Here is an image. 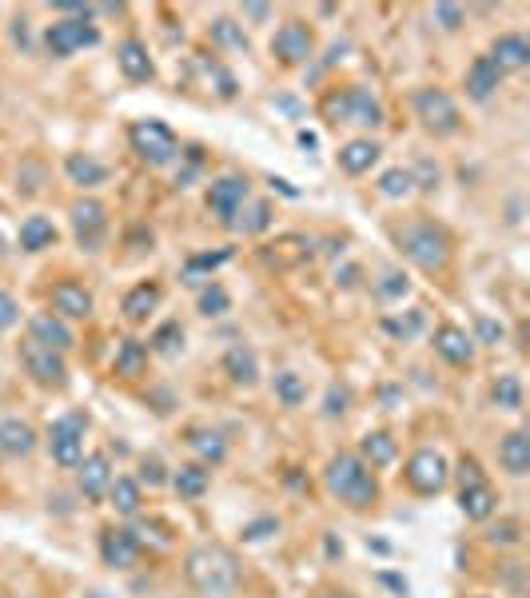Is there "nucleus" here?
<instances>
[{
  "mask_svg": "<svg viewBox=\"0 0 530 598\" xmlns=\"http://www.w3.org/2000/svg\"><path fill=\"white\" fill-rule=\"evenodd\" d=\"M184 579L200 598H228L240 591V559L224 543H200L184 559Z\"/></svg>",
  "mask_w": 530,
  "mask_h": 598,
  "instance_id": "1",
  "label": "nucleus"
},
{
  "mask_svg": "<svg viewBox=\"0 0 530 598\" xmlns=\"http://www.w3.org/2000/svg\"><path fill=\"white\" fill-rule=\"evenodd\" d=\"M323 487L331 499H339L347 511H371L379 503V475L355 455V451H335L323 467Z\"/></svg>",
  "mask_w": 530,
  "mask_h": 598,
  "instance_id": "2",
  "label": "nucleus"
},
{
  "mask_svg": "<svg viewBox=\"0 0 530 598\" xmlns=\"http://www.w3.org/2000/svg\"><path fill=\"white\" fill-rule=\"evenodd\" d=\"M395 244L427 276H439L451 264V236L435 220H407V224H399L395 228Z\"/></svg>",
  "mask_w": 530,
  "mask_h": 598,
  "instance_id": "3",
  "label": "nucleus"
},
{
  "mask_svg": "<svg viewBox=\"0 0 530 598\" xmlns=\"http://www.w3.org/2000/svg\"><path fill=\"white\" fill-rule=\"evenodd\" d=\"M323 116L331 124H351V128H383L387 112L379 104V96L363 84H347L323 96Z\"/></svg>",
  "mask_w": 530,
  "mask_h": 598,
  "instance_id": "4",
  "label": "nucleus"
},
{
  "mask_svg": "<svg viewBox=\"0 0 530 598\" xmlns=\"http://www.w3.org/2000/svg\"><path fill=\"white\" fill-rule=\"evenodd\" d=\"M128 144H132V152H136L148 168H168V164H176V160L184 156L176 132H172L164 120H136V124L128 128Z\"/></svg>",
  "mask_w": 530,
  "mask_h": 598,
  "instance_id": "5",
  "label": "nucleus"
},
{
  "mask_svg": "<svg viewBox=\"0 0 530 598\" xmlns=\"http://www.w3.org/2000/svg\"><path fill=\"white\" fill-rule=\"evenodd\" d=\"M16 355H20L24 375H28L36 387H44V391H64V387H68V363H64L60 351H52V347H44V343H36V339L24 335V339L16 343Z\"/></svg>",
  "mask_w": 530,
  "mask_h": 598,
  "instance_id": "6",
  "label": "nucleus"
},
{
  "mask_svg": "<svg viewBox=\"0 0 530 598\" xmlns=\"http://www.w3.org/2000/svg\"><path fill=\"white\" fill-rule=\"evenodd\" d=\"M84 431H88V411H72V415H60L48 423L44 447H48L56 467L76 471V463L84 459Z\"/></svg>",
  "mask_w": 530,
  "mask_h": 598,
  "instance_id": "7",
  "label": "nucleus"
},
{
  "mask_svg": "<svg viewBox=\"0 0 530 598\" xmlns=\"http://www.w3.org/2000/svg\"><path fill=\"white\" fill-rule=\"evenodd\" d=\"M411 108H415V120H419L431 136H455L459 124H463L455 96H451L447 88H435V84H431V88H419V92L411 96Z\"/></svg>",
  "mask_w": 530,
  "mask_h": 598,
  "instance_id": "8",
  "label": "nucleus"
},
{
  "mask_svg": "<svg viewBox=\"0 0 530 598\" xmlns=\"http://www.w3.org/2000/svg\"><path fill=\"white\" fill-rule=\"evenodd\" d=\"M403 483H407L415 495L431 499V495L447 491V483H451V463L443 459V451H435V447H419V451L403 463Z\"/></svg>",
  "mask_w": 530,
  "mask_h": 598,
  "instance_id": "9",
  "label": "nucleus"
},
{
  "mask_svg": "<svg viewBox=\"0 0 530 598\" xmlns=\"http://www.w3.org/2000/svg\"><path fill=\"white\" fill-rule=\"evenodd\" d=\"M248 200H252L248 176L228 172V176H216V180L208 184V208H212V216H216L224 228H236V220H240V212H244Z\"/></svg>",
  "mask_w": 530,
  "mask_h": 598,
  "instance_id": "10",
  "label": "nucleus"
},
{
  "mask_svg": "<svg viewBox=\"0 0 530 598\" xmlns=\"http://www.w3.org/2000/svg\"><path fill=\"white\" fill-rule=\"evenodd\" d=\"M92 44H100V28L92 20H84V16H64V20H52L44 28V48L52 56H60V60L80 52V48H92Z\"/></svg>",
  "mask_w": 530,
  "mask_h": 598,
  "instance_id": "11",
  "label": "nucleus"
},
{
  "mask_svg": "<svg viewBox=\"0 0 530 598\" xmlns=\"http://www.w3.org/2000/svg\"><path fill=\"white\" fill-rule=\"evenodd\" d=\"M68 216H72L76 244H80L84 252H100L104 240H108V208H104L100 200L84 196V200H76V204L68 208Z\"/></svg>",
  "mask_w": 530,
  "mask_h": 598,
  "instance_id": "12",
  "label": "nucleus"
},
{
  "mask_svg": "<svg viewBox=\"0 0 530 598\" xmlns=\"http://www.w3.org/2000/svg\"><path fill=\"white\" fill-rule=\"evenodd\" d=\"M271 56H275L279 64H287V68L307 64V60L315 56V36H311V28H307L303 20L279 24L275 36H271Z\"/></svg>",
  "mask_w": 530,
  "mask_h": 598,
  "instance_id": "13",
  "label": "nucleus"
},
{
  "mask_svg": "<svg viewBox=\"0 0 530 598\" xmlns=\"http://www.w3.org/2000/svg\"><path fill=\"white\" fill-rule=\"evenodd\" d=\"M144 543L136 539L132 527H104L100 531V563L112 571H132L140 563Z\"/></svg>",
  "mask_w": 530,
  "mask_h": 598,
  "instance_id": "14",
  "label": "nucleus"
},
{
  "mask_svg": "<svg viewBox=\"0 0 530 598\" xmlns=\"http://www.w3.org/2000/svg\"><path fill=\"white\" fill-rule=\"evenodd\" d=\"M431 347H435V355H439L443 363H451V367H471V363H475V339H471L467 327H455V323L435 327Z\"/></svg>",
  "mask_w": 530,
  "mask_h": 598,
  "instance_id": "15",
  "label": "nucleus"
},
{
  "mask_svg": "<svg viewBox=\"0 0 530 598\" xmlns=\"http://www.w3.org/2000/svg\"><path fill=\"white\" fill-rule=\"evenodd\" d=\"M112 459L104 455V451H92V455H84L80 463H76V487H80V495L88 499V503H100L104 495H108V487H112Z\"/></svg>",
  "mask_w": 530,
  "mask_h": 598,
  "instance_id": "16",
  "label": "nucleus"
},
{
  "mask_svg": "<svg viewBox=\"0 0 530 598\" xmlns=\"http://www.w3.org/2000/svg\"><path fill=\"white\" fill-rule=\"evenodd\" d=\"M52 315H60L64 323H72V319H92V311H96V299L92 292L84 288V284H76V280H60V284H52Z\"/></svg>",
  "mask_w": 530,
  "mask_h": 598,
  "instance_id": "17",
  "label": "nucleus"
},
{
  "mask_svg": "<svg viewBox=\"0 0 530 598\" xmlns=\"http://www.w3.org/2000/svg\"><path fill=\"white\" fill-rule=\"evenodd\" d=\"M40 447V435L20 415H0V455L4 459H28Z\"/></svg>",
  "mask_w": 530,
  "mask_h": 598,
  "instance_id": "18",
  "label": "nucleus"
},
{
  "mask_svg": "<svg viewBox=\"0 0 530 598\" xmlns=\"http://www.w3.org/2000/svg\"><path fill=\"white\" fill-rule=\"evenodd\" d=\"M28 339H36V343H44V347H52V351H60V355H68V351L76 347L72 327H68L60 315H52V311H36V315L28 319Z\"/></svg>",
  "mask_w": 530,
  "mask_h": 598,
  "instance_id": "19",
  "label": "nucleus"
},
{
  "mask_svg": "<svg viewBox=\"0 0 530 598\" xmlns=\"http://www.w3.org/2000/svg\"><path fill=\"white\" fill-rule=\"evenodd\" d=\"M116 64H120V72H124L132 84H148V80H156V60L148 56V44L136 40V36H128V40L116 44Z\"/></svg>",
  "mask_w": 530,
  "mask_h": 598,
  "instance_id": "20",
  "label": "nucleus"
},
{
  "mask_svg": "<svg viewBox=\"0 0 530 598\" xmlns=\"http://www.w3.org/2000/svg\"><path fill=\"white\" fill-rule=\"evenodd\" d=\"M487 60H491L503 76H507V72H519V68H527L530 64V40L523 36V32H503V36L491 40Z\"/></svg>",
  "mask_w": 530,
  "mask_h": 598,
  "instance_id": "21",
  "label": "nucleus"
},
{
  "mask_svg": "<svg viewBox=\"0 0 530 598\" xmlns=\"http://www.w3.org/2000/svg\"><path fill=\"white\" fill-rule=\"evenodd\" d=\"M463 88H467V96H471L475 104H487V100L503 88V72H499L487 56H475L471 68H467V76H463Z\"/></svg>",
  "mask_w": 530,
  "mask_h": 598,
  "instance_id": "22",
  "label": "nucleus"
},
{
  "mask_svg": "<svg viewBox=\"0 0 530 598\" xmlns=\"http://www.w3.org/2000/svg\"><path fill=\"white\" fill-rule=\"evenodd\" d=\"M379 156H383V148H379L371 136L347 140V144L335 152V160H339V168H343L347 176H363V172H371V168L379 164Z\"/></svg>",
  "mask_w": 530,
  "mask_h": 598,
  "instance_id": "23",
  "label": "nucleus"
},
{
  "mask_svg": "<svg viewBox=\"0 0 530 598\" xmlns=\"http://www.w3.org/2000/svg\"><path fill=\"white\" fill-rule=\"evenodd\" d=\"M224 375H228L236 387H252V383L260 379V355H256V347L232 343V347L224 351Z\"/></svg>",
  "mask_w": 530,
  "mask_h": 598,
  "instance_id": "24",
  "label": "nucleus"
},
{
  "mask_svg": "<svg viewBox=\"0 0 530 598\" xmlns=\"http://www.w3.org/2000/svg\"><path fill=\"white\" fill-rule=\"evenodd\" d=\"M499 467H503L511 479L530 475V435L527 431H507V435L499 439Z\"/></svg>",
  "mask_w": 530,
  "mask_h": 598,
  "instance_id": "25",
  "label": "nucleus"
},
{
  "mask_svg": "<svg viewBox=\"0 0 530 598\" xmlns=\"http://www.w3.org/2000/svg\"><path fill=\"white\" fill-rule=\"evenodd\" d=\"M188 447L196 451L200 467H208V471L228 459V439H224V431H216V427H192V431H188Z\"/></svg>",
  "mask_w": 530,
  "mask_h": 598,
  "instance_id": "26",
  "label": "nucleus"
},
{
  "mask_svg": "<svg viewBox=\"0 0 530 598\" xmlns=\"http://www.w3.org/2000/svg\"><path fill=\"white\" fill-rule=\"evenodd\" d=\"M371 471H383V467H391L395 459H399V443H395V435L391 431H367L363 439H359V451H355Z\"/></svg>",
  "mask_w": 530,
  "mask_h": 598,
  "instance_id": "27",
  "label": "nucleus"
},
{
  "mask_svg": "<svg viewBox=\"0 0 530 598\" xmlns=\"http://www.w3.org/2000/svg\"><path fill=\"white\" fill-rule=\"evenodd\" d=\"M459 511L471 519V523H491L495 511H499V495L491 483H479V487H459Z\"/></svg>",
  "mask_w": 530,
  "mask_h": 598,
  "instance_id": "28",
  "label": "nucleus"
},
{
  "mask_svg": "<svg viewBox=\"0 0 530 598\" xmlns=\"http://www.w3.org/2000/svg\"><path fill=\"white\" fill-rule=\"evenodd\" d=\"M164 303V288L156 284V280H148V284H136L124 303H120V311H124V319L128 323H148L152 319V311Z\"/></svg>",
  "mask_w": 530,
  "mask_h": 598,
  "instance_id": "29",
  "label": "nucleus"
},
{
  "mask_svg": "<svg viewBox=\"0 0 530 598\" xmlns=\"http://www.w3.org/2000/svg\"><path fill=\"white\" fill-rule=\"evenodd\" d=\"M64 176L76 184V188H100L108 180V164H100L96 156L88 152H68L64 156Z\"/></svg>",
  "mask_w": 530,
  "mask_h": 598,
  "instance_id": "30",
  "label": "nucleus"
},
{
  "mask_svg": "<svg viewBox=\"0 0 530 598\" xmlns=\"http://www.w3.org/2000/svg\"><path fill=\"white\" fill-rule=\"evenodd\" d=\"M148 343L144 339H136V335H128V339H120V347H116V359H112V371L120 375V379H140L144 371H148Z\"/></svg>",
  "mask_w": 530,
  "mask_h": 598,
  "instance_id": "31",
  "label": "nucleus"
},
{
  "mask_svg": "<svg viewBox=\"0 0 530 598\" xmlns=\"http://www.w3.org/2000/svg\"><path fill=\"white\" fill-rule=\"evenodd\" d=\"M168 483H172V491H176L180 499H188V503H192V499H204V495L212 491V471H208V467H200V463H184V467H176V471H172V479H168Z\"/></svg>",
  "mask_w": 530,
  "mask_h": 598,
  "instance_id": "32",
  "label": "nucleus"
},
{
  "mask_svg": "<svg viewBox=\"0 0 530 598\" xmlns=\"http://www.w3.org/2000/svg\"><path fill=\"white\" fill-rule=\"evenodd\" d=\"M271 395H275L279 407L295 411V407L307 403V379H303L299 371H291V367H279V371L271 375Z\"/></svg>",
  "mask_w": 530,
  "mask_h": 598,
  "instance_id": "33",
  "label": "nucleus"
},
{
  "mask_svg": "<svg viewBox=\"0 0 530 598\" xmlns=\"http://www.w3.org/2000/svg\"><path fill=\"white\" fill-rule=\"evenodd\" d=\"M108 503H112V511H116V515L136 519V515H140V507H144V487H140L132 475H116V479H112V487H108Z\"/></svg>",
  "mask_w": 530,
  "mask_h": 598,
  "instance_id": "34",
  "label": "nucleus"
},
{
  "mask_svg": "<svg viewBox=\"0 0 530 598\" xmlns=\"http://www.w3.org/2000/svg\"><path fill=\"white\" fill-rule=\"evenodd\" d=\"M56 240H60V232H56V224H52L48 216H28V220L20 224V252H28V256L48 252Z\"/></svg>",
  "mask_w": 530,
  "mask_h": 598,
  "instance_id": "35",
  "label": "nucleus"
},
{
  "mask_svg": "<svg viewBox=\"0 0 530 598\" xmlns=\"http://www.w3.org/2000/svg\"><path fill=\"white\" fill-rule=\"evenodd\" d=\"M208 36H212V44H216V48H232V52H248V48H252V40H248L244 24H236L232 16H216V20H212V28H208Z\"/></svg>",
  "mask_w": 530,
  "mask_h": 598,
  "instance_id": "36",
  "label": "nucleus"
},
{
  "mask_svg": "<svg viewBox=\"0 0 530 598\" xmlns=\"http://www.w3.org/2000/svg\"><path fill=\"white\" fill-rule=\"evenodd\" d=\"M148 351L152 355H180L184 351V323L180 319H164L156 331H152V339H148Z\"/></svg>",
  "mask_w": 530,
  "mask_h": 598,
  "instance_id": "37",
  "label": "nucleus"
},
{
  "mask_svg": "<svg viewBox=\"0 0 530 598\" xmlns=\"http://www.w3.org/2000/svg\"><path fill=\"white\" fill-rule=\"evenodd\" d=\"M228 260H232V248L188 256V264H184V280H188V284H204V276H212V272H216V268H224Z\"/></svg>",
  "mask_w": 530,
  "mask_h": 598,
  "instance_id": "38",
  "label": "nucleus"
},
{
  "mask_svg": "<svg viewBox=\"0 0 530 598\" xmlns=\"http://www.w3.org/2000/svg\"><path fill=\"white\" fill-rule=\"evenodd\" d=\"M523 379L519 375H499L495 383H491V403L499 407V411H523Z\"/></svg>",
  "mask_w": 530,
  "mask_h": 598,
  "instance_id": "39",
  "label": "nucleus"
},
{
  "mask_svg": "<svg viewBox=\"0 0 530 598\" xmlns=\"http://www.w3.org/2000/svg\"><path fill=\"white\" fill-rule=\"evenodd\" d=\"M379 196H387V200H403V196H411L415 192V180H411V168H387L383 176H379Z\"/></svg>",
  "mask_w": 530,
  "mask_h": 598,
  "instance_id": "40",
  "label": "nucleus"
},
{
  "mask_svg": "<svg viewBox=\"0 0 530 598\" xmlns=\"http://www.w3.org/2000/svg\"><path fill=\"white\" fill-rule=\"evenodd\" d=\"M244 220H236V228L240 232H248V236H264L267 228H271V204L267 200H252V204H244V212H240Z\"/></svg>",
  "mask_w": 530,
  "mask_h": 598,
  "instance_id": "41",
  "label": "nucleus"
},
{
  "mask_svg": "<svg viewBox=\"0 0 530 598\" xmlns=\"http://www.w3.org/2000/svg\"><path fill=\"white\" fill-rule=\"evenodd\" d=\"M196 307H200V315H204V319H220V315H228V311H232V296L224 292V284H204Z\"/></svg>",
  "mask_w": 530,
  "mask_h": 598,
  "instance_id": "42",
  "label": "nucleus"
},
{
  "mask_svg": "<svg viewBox=\"0 0 530 598\" xmlns=\"http://www.w3.org/2000/svg\"><path fill=\"white\" fill-rule=\"evenodd\" d=\"M351 411V387L347 383H331L323 395V419H343Z\"/></svg>",
  "mask_w": 530,
  "mask_h": 598,
  "instance_id": "43",
  "label": "nucleus"
},
{
  "mask_svg": "<svg viewBox=\"0 0 530 598\" xmlns=\"http://www.w3.org/2000/svg\"><path fill=\"white\" fill-rule=\"evenodd\" d=\"M168 479H172V475H168V467L160 463V455H144V459H140V479H136L140 487H164Z\"/></svg>",
  "mask_w": 530,
  "mask_h": 598,
  "instance_id": "44",
  "label": "nucleus"
},
{
  "mask_svg": "<svg viewBox=\"0 0 530 598\" xmlns=\"http://www.w3.org/2000/svg\"><path fill=\"white\" fill-rule=\"evenodd\" d=\"M431 20H435L443 32H455V28L467 24V8H459V4H435V8H431Z\"/></svg>",
  "mask_w": 530,
  "mask_h": 598,
  "instance_id": "45",
  "label": "nucleus"
},
{
  "mask_svg": "<svg viewBox=\"0 0 530 598\" xmlns=\"http://www.w3.org/2000/svg\"><path fill=\"white\" fill-rule=\"evenodd\" d=\"M503 335H507V331H503V323H495L491 315H479V319H475V335H471V339H475V347H479V343H483V347H499V343H503Z\"/></svg>",
  "mask_w": 530,
  "mask_h": 598,
  "instance_id": "46",
  "label": "nucleus"
},
{
  "mask_svg": "<svg viewBox=\"0 0 530 598\" xmlns=\"http://www.w3.org/2000/svg\"><path fill=\"white\" fill-rule=\"evenodd\" d=\"M487 543H491V547H515V543H523V527H519L515 519L495 523V527L487 531Z\"/></svg>",
  "mask_w": 530,
  "mask_h": 598,
  "instance_id": "47",
  "label": "nucleus"
},
{
  "mask_svg": "<svg viewBox=\"0 0 530 598\" xmlns=\"http://www.w3.org/2000/svg\"><path fill=\"white\" fill-rule=\"evenodd\" d=\"M451 475L459 479V487H479V483H487V475H483V467H479V459H475V455H463V459H459V467H455Z\"/></svg>",
  "mask_w": 530,
  "mask_h": 598,
  "instance_id": "48",
  "label": "nucleus"
},
{
  "mask_svg": "<svg viewBox=\"0 0 530 598\" xmlns=\"http://www.w3.org/2000/svg\"><path fill=\"white\" fill-rule=\"evenodd\" d=\"M423 323H427V315H423L419 307H415V311H411L407 319H383V327H387L391 335H399V339H411V335H415V331H419Z\"/></svg>",
  "mask_w": 530,
  "mask_h": 598,
  "instance_id": "49",
  "label": "nucleus"
},
{
  "mask_svg": "<svg viewBox=\"0 0 530 598\" xmlns=\"http://www.w3.org/2000/svg\"><path fill=\"white\" fill-rule=\"evenodd\" d=\"M375 292L383 299H403L411 292V284H407V276L403 272H383V280L375 284Z\"/></svg>",
  "mask_w": 530,
  "mask_h": 598,
  "instance_id": "50",
  "label": "nucleus"
},
{
  "mask_svg": "<svg viewBox=\"0 0 530 598\" xmlns=\"http://www.w3.org/2000/svg\"><path fill=\"white\" fill-rule=\"evenodd\" d=\"M271 535H279V519L275 515H264V519H256V523L244 527V543H264Z\"/></svg>",
  "mask_w": 530,
  "mask_h": 598,
  "instance_id": "51",
  "label": "nucleus"
},
{
  "mask_svg": "<svg viewBox=\"0 0 530 598\" xmlns=\"http://www.w3.org/2000/svg\"><path fill=\"white\" fill-rule=\"evenodd\" d=\"M411 180H415V188H423V192L439 188V164H431V160H419V168H411Z\"/></svg>",
  "mask_w": 530,
  "mask_h": 598,
  "instance_id": "52",
  "label": "nucleus"
},
{
  "mask_svg": "<svg viewBox=\"0 0 530 598\" xmlns=\"http://www.w3.org/2000/svg\"><path fill=\"white\" fill-rule=\"evenodd\" d=\"M16 323H20V303L0 288V331H12Z\"/></svg>",
  "mask_w": 530,
  "mask_h": 598,
  "instance_id": "53",
  "label": "nucleus"
},
{
  "mask_svg": "<svg viewBox=\"0 0 530 598\" xmlns=\"http://www.w3.org/2000/svg\"><path fill=\"white\" fill-rule=\"evenodd\" d=\"M379 583H383V587H391V591H395V595H399V598H407V595H411V587H407V579H399V575H391V571H383V575H379Z\"/></svg>",
  "mask_w": 530,
  "mask_h": 598,
  "instance_id": "54",
  "label": "nucleus"
},
{
  "mask_svg": "<svg viewBox=\"0 0 530 598\" xmlns=\"http://www.w3.org/2000/svg\"><path fill=\"white\" fill-rule=\"evenodd\" d=\"M271 188H279L287 200H299V188H291V184H287V180H279V176H271Z\"/></svg>",
  "mask_w": 530,
  "mask_h": 598,
  "instance_id": "55",
  "label": "nucleus"
},
{
  "mask_svg": "<svg viewBox=\"0 0 530 598\" xmlns=\"http://www.w3.org/2000/svg\"><path fill=\"white\" fill-rule=\"evenodd\" d=\"M295 140H299V148H319V136H315V132H307V128H299V136H295Z\"/></svg>",
  "mask_w": 530,
  "mask_h": 598,
  "instance_id": "56",
  "label": "nucleus"
},
{
  "mask_svg": "<svg viewBox=\"0 0 530 598\" xmlns=\"http://www.w3.org/2000/svg\"><path fill=\"white\" fill-rule=\"evenodd\" d=\"M323 547H327V559H339V555H343V543H335V535H323Z\"/></svg>",
  "mask_w": 530,
  "mask_h": 598,
  "instance_id": "57",
  "label": "nucleus"
},
{
  "mask_svg": "<svg viewBox=\"0 0 530 598\" xmlns=\"http://www.w3.org/2000/svg\"><path fill=\"white\" fill-rule=\"evenodd\" d=\"M244 16H252V20H267V16H271V8H267V4H248V8H244Z\"/></svg>",
  "mask_w": 530,
  "mask_h": 598,
  "instance_id": "58",
  "label": "nucleus"
},
{
  "mask_svg": "<svg viewBox=\"0 0 530 598\" xmlns=\"http://www.w3.org/2000/svg\"><path fill=\"white\" fill-rule=\"evenodd\" d=\"M367 551H375V555H391V543H379V539H367Z\"/></svg>",
  "mask_w": 530,
  "mask_h": 598,
  "instance_id": "59",
  "label": "nucleus"
},
{
  "mask_svg": "<svg viewBox=\"0 0 530 598\" xmlns=\"http://www.w3.org/2000/svg\"><path fill=\"white\" fill-rule=\"evenodd\" d=\"M319 598H351L347 591H327V595H319Z\"/></svg>",
  "mask_w": 530,
  "mask_h": 598,
  "instance_id": "60",
  "label": "nucleus"
},
{
  "mask_svg": "<svg viewBox=\"0 0 530 598\" xmlns=\"http://www.w3.org/2000/svg\"><path fill=\"white\" fill-rule=\"evenodd\" d=\"M92 598H100V595H92Z\"/></svg>",
  "mask_w": 530,
  "mask_h": 598,
  "instance_id": "61",
  "label": "nucleus"
}]
</instances>
